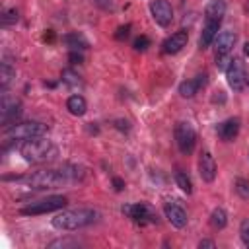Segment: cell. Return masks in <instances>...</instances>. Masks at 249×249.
I'll use <instances>...</instances> for the list:
<instances>
[{
  "label": "cell",
  "mask_w": 249,
  "mask_h": 249,
  "mask_svg": "<svg viewBox=\"0 0 249 249\" xmlns=\"http://www.w3.org/2000/svg\"><path fill=\"white\" fill-rule=\"evenodd\" d=\"M99 218V212L93 208H70L62 210L53 218V228L62 231H76L89 224H93Z\"/></svg>",
  "instance_id": "cell-1"
},
{
  "label": "cell",
  "mask_w": 249,
  "mask_h": 249,
  "mask_svg": "<svg viewBox=\"0 0 249 249\" xmlns=\"http://www.w3.org/2000/svg\"><path fill=\"white\" fill-rule=\"evenodd\" d=\"M19 154L27 163H45L58 156V148L51 140L37 136V138L25 140L19 148Z\"/></svg>",
  "instance_id": "cell-2"
},
{
  "label": "cell",
  "mask_w": 249,
  "mask_h": 249,
  "mask_svg": "<svg viewBox=\"0 0 249 249\" xmlns=\"http://www.w3.org/2000/svg\"><path fill=\"white\" fill-rule=\"evenodd\" d=\"M47 134V124L39 123V121H25V123H14L10 126H6L4 130V138L6 140H31L37 136H45Z\"/></svg>",
  "instance_id": "cell-3"
},
{
  "label": "cell",
  "mask_w": 249,
  "mask_h": 249,
  "mask_svg": "<svg viewBox=\"0 0 249 249\" xmlns=\"http://www.w3.org/2000/svg\"><path fill=\"white\" fill-rule=\"evenodd\" d=\"M25 181L31 189H37V191L56 189V187H62L64 183H68L62 169H41V171H35L31 175H27Z\"/></svg>",
  "instance_id": "cell-4"
},
{
  "label": "cell",
  "mask_w": 249,
  "mask_h": 249,
  "mask_svg": "<svg viewBox=\"0 0 249 249\" xmlns=\"http://www.w3.org/2000/svg\"><path fill=\"white\" fill-rule=\"evenodd\" d=\"M66 202H68V198H66L64 195H53V196H47V198L29 202L27 206L19 208V214H21V216H39V214H47V212L60 210V208L66 206Z\"/></svg>",
  "instance_id": "cell-5"
},
{
  "label": "cell",
  "mask_w": 249,
  "mask_h": 249,
  "mask_svg": "<svg viewBox=\"0 0 249 249\" xmlns=\"http://www.w3.org/2000/svg\"><path fill=\"white\" fill-rule=\"evenodd\" d=\"M173 136H175V142H177V148L181 154H185V156L193 154L195 144H196V132L189 123L179 121L173 128Z\"/></svg>",
  "instance_id": "cell-6"
},
{
  "label": "cell",
  "mask_w": 249,
  "mask_h": 249,
  "mask_svg": "<svg viewBox=\"0 0 249 249\" xmlns=\"http://www.w3.org/2000/svg\"><path fill=\"white\" fill-rule=\"evenodd\" d=\"M226 78H228V86L233 91H241L247 86V72H245V64L241 58H231L228 68H226Z\"/></svg>",
  "instance_id": "cell-7"
},
{
  "label": "cell",
  "mask_w": 249,
  "mask_h": 249,
  "mask_svg": "<svg viewBox=\"0 0 249 249\" xmlns=\"http://www.w3.org/2000/svg\"><path fill=\"white\" fill-rule=\"evenodd\" d=\"M123 214L138 224H146V222H158V214L152 210L150 204L146 202H136V204H124L123 208Z\"/></svg>",
  "instance_id": "cell-8"
},
{
  "label": "cell",
  "mask_w": 249,
  "mask_h": 249,
  "mask_svg": "<svg viewBox=\"0 0 249 249\" xmlns=\"http://www.w3.org/2000/svg\"><path fill=\"white\" fill-rule=\"evenodd\" d=\"M21 115V103L16 97H10L6 91H2V101H0V121L4 126H10L16 123V119Z\"/></svg>",
  "instance_id": "cell-9"
},
{
  "label": "cell",
  "mask_w": 249,
  "mask_h": 249,
  "mask_svg": "<svg viewBox=\"0 0 249 249\" xmlns=\"http://www.w3.org/2000/svg\"><path fill=\"white\" fill-rule=\"evenodd\" d=\"M150 14H152V19L161 27H167L173 21V8L167 0H152Z\"/></svg>",
  "instance_id": "cell-10"
},
{
  "label": "cell",
  "mask_w": 249,
  "mask_h": 249,
  "mask_svg": "<svg viewBox=\"0 0 249 249\" xmlns=\"http://www.w3.org/2000/svg\"><path fill=\"white\" fill-rule=\"evenodd\" d=\"M163 212H165V218L169 220V224L173 228L181 230V228L187 226V212L177 200H165L163 202Z\"/></svg>",
  "instance_id": "cell-11"
},
{
  "label": "cell",
  "mask_w": 249,
  "mask_h": 249,
  "mask_svg": "<svg viewBox=\"0 0 249 249\" xmlns=\"http://www.w3.org/2000/svg\"><path fill=\"white\" fill-rule=\"evenodd\" d=\"M216 173H218L216 160L208 150H204L200 154V158H198V175H200V179L204 183H212L216 179Z\"/></svg>",
  "instance_id": "cell-12"
},
{
  "label": "cell",
  "mask_w": 249,
  "mask_h": 249,
  "mask_svg": "<svg viewBox=\"0 0 249 249\" xmlns=\"http://www.w3.org/2000/svg\"><path fill=\"white\" fill-rule=\"evenodd\" d=\"M206 82H208V74H206V72L196 74V78L183 80V82L179 84V95H181V97L191 99V97H195V95L198 93V89H200V88H204V86H206Z\"/></svg>",
  "instance_id": "cell-13"
},
{
  "label": "cell",
  "mask_w": 249,
  "mask_h": 249,
  "mask_svg": "<svg viewBox=\"0 0 249 249\" xmlns=\"http://www.w3.org/2000/svg\"><path fill=\"white\" fill-rule=\"evenodd\" d=\"M187 41H189V33L187 31H175L161 43V51L165 54H177L187 47Z\"/></svg>",
  "instance_id": "cell-14"
},
{
  "label": "cell",
  "mask_w": 249,
  "mask_h": 249,
  "mask_svg": "<svg viewBox=\"0 0 249 249\" xmlns=\"http://www.w3.org/2000/svg\"><path fill=\"white\" fill-rule=\"evenodd\" d=\"M239 126H241L239 119H237V117H230V119L222 121V123L216 126V134H218V138H220L222 142H231V140L239 134Z\"/></svg>",
  "instance_id": "cell-15"
},
{
  "label": "cell",
  "mask_w": 249,
  "mask_h": 249,
  "mask_svg": "<svg viewBox=\"0 0 249 249\" xmlns=\"http://www.w3.org/2000/svg\"><path fill=\"white\" fill-rule=\"evenodd\" d=\"M235 41H237V35H235L233 31H230V29H224V31H220V33L216 35V39H214L216 56H222V54H230V53H231V49H233V45H235Z\"/></svg>",
  "instance_id": "cell-16"
},
{
  "label": "cell",
  "mask_w": 249,
  "mask_h": 249,
  "mask_svg": "<svg viewBox=\"0 0 249 249\" xmlns=\"http://www.w3.org/2000/svg\"><path fill=\"white\" fill-rule=\"evenodd\" d=\"M220 23L222 21L204 19V25H202V31H200V37H198V47L200 49H208L214 43V39H216V35L220 31Z\"/></svg>",
  "instance_id": "cell-17"
},
{
  "label": "cell",
  "mask_w": 249,
  "mask_h": 249,
  "mask_svg": "<svg viewBox=\"0 0 249 249\" xmlns=\"http://www.w3.org/2000/svg\"><path fill=\"white\" fill-rule=\"evenodd\" d=\"M224 14H226V2L224 0H210L204 8V19L222 21Z\"/></svg>",
  "instance_id": "cell-18"
},
{
  "label": "cell",
  "mask_w": 249,
  "mask_h": 249,
  "mask_svg": "<svg viewBox=\"0 0 249 249\" xmlns=\"http://www.w3.org/2000/svg\"><path fill=\"white\" fill-rule=\"evenodd\" d=\"M66 109H68L70 115L82 117V115L88 111V103H86V99H84L80 93H74V95H70V97L66 99Z\"/></svg>",
  "instance_id": "cell-19"
},
{
  "label": "cell",
  "mask_w": 249,
  "mask_h": 249,
  "mask_svg": "<svg viewBox=\"0 0 249 249\" xmlns=\"http://www.w3.org/2000/svg\"><path fill=\"white\" fill-rule=\"evenodd\" d=\"M62 43H64L66 47H70V51H84V49L89 47L88 39H86L82 33H76V31L62 35Z\"/></svg>",
  "instance_id": "cell-20"
},
{
  "label": "cell",
  "mask_w": 249,
  "mask_h": 249,
  "mask_svg": "<svg viewBox=\"0 0 249 249\" xmlns=\"http://www.w3.org/2000/svg\"><path fill=\"white\" fill-rule=\"evenodd\" d=\"M80 245H82V241L76 237H58V239H53L47 247L49 249H76Z\"/></svg>",
  "instance_id": "cell-21"
},
{
  "label": "cell",
  "mask_w": 249,
  "mask_h": 249,
  "mask_svg": "<svg viewBox=\"0 0 249 249\" xmlns=\"http://www.w3.org/2000/svg\"><path fill=\"white\" fill-rule=\"evenodd\" d=\"M175 183H177V187H179L183 193H187V195L193 193V181H191V177L187 175V171L175 169Z\"/></svg>",
  "instance_id": "cell-22"
},
{
  "label": "cell",
  "mask_w": 249,
  "mask_h": 249,
  "mask_svg": "<svg viewBox=\"0 0 249 249\" xmlns=\"http://www.w3.org/2000/svg\"><path fill=\"white\" fill-rule=\"evenodd\" d=\"M210 224H212V228H216V230H224L226 228V224H228V214H226V210L224 208H214L212 212H210Z\"/></svg>",
  "instance_id": "cell-23"
},
{
  "label": "cell",
  "mask_w": 249,
  "mask_h": 249,
  "mask_svg": "<svg viewBox=\"0 0 249 249\" xmlns=\"http://www.w3.org/2000/svg\"><path fill=\"white\" fill-rule=\"evenodd\" d=\"M60 80H62V84H66L68 88H72V89H76V88H82V78L74 72V70H70V68H66V70H62V74H60Z\"/></svg>",
  "instance_id": "cell-24"
},
{
  "label": "cell",
  "mask_w": 249,
  "mask_h": 249,
  "mask_svg": "<svg viewBox=\"0 0 249 249\" xmlns=\"http://www.w3.org/2000/svg\"><path fill=\"white\" fill-rule=\"evenodd\" d=\"M14 78H16V70L8 62H2V66H0V86H2V89H6Z\"/></svg>",
  "instance_id": "cell-25"
},
{
  "label": "cell",
  "mask_w": 249,
  "mask_h": 249,
  "mask_svg": "<svg viewBox=\"0 0 249 249\" xmlns=\"http://www.w3.org/2000/svg\"><path fill=\"white\" fill-rule=\"evenodd\" d=\"M62 173L66 175L68 181H82L84 179V167H80V165H64Z\"/></svg>",
  "instance_id": "cell-26"
},
{
  "label": "cell",
  "mask_w": 249,
  "mask_h": 249,
  "mask_svg": "<svg viewBox=\"0 0 249 249\" xmlns=\"http://www.w3.org/2000/svg\"><path fill=\"white\" fill-rule=\"evenodd\" d=\"M233 189H235V193H237L243 200H249V181H247V179L237 177V179L233 181Z\"/></svg>",
  "instance_id": "cell-27"
},
{
  "label": "cell",
  "mask_w": 249,
  "mask_h": 249,
  "mask_svg": "<svg viewBox=\"0 0 249 249\" xmlns=\"http://www.w3.org/2000/svg\"><path fill=\"white\" fill-rule=\"evenodd\" d=\"M16 21H18V10L16 8L4 10V14H2V25H12Z\"/></svg>",
  "instance_id": "cell-28"
},
{
  "label": "cell",
  "mask_w": 249,
  "mask_h": 249,
  "mask_svg": "<svg viewBox=\"0 0 249 249\" xmlns=\"http://www.w3.org/2000/svg\"><path fill=\"white\" fill-rule=\"evenodd\" d=\"M239 237L243 241L245 247H249V220H243L239 226Z\"/></svg>",
  "instance_id": "cell-29"
},
{
  "label": "cell",
  "mask_w": 249,
  "mask_h": 249,
  "mask_svg": "<svg viewBox=\"0 0 249 249\" xmlns=\"http://www.w3.org/2000/svg\"><path fill=\"white\" fill-rule=\"evenodd\" d=\"M150 47V39L146 35H140L134 39V51H146Z\"/></svg>",
  "instance_id": "cell-30"
},
{
  "label": "cell",
  "mask_w": 249,
  "mask_h": 249,
  "mask_svg": "<svg viewBox=\"0 0 249 249\" xmlns=\"http://www.w3.org/2000/svg\"><path fill=\"white\" fill-rule=\"evenodd\" d=\"M128 33H130V23H126V25H121V27L117 29L115 37H117L119 41H123V39H126V37H128Z\"/></svg>",
  "instance_id": "cell-31"
},
{
  "label": "cell",
  "mask_w": 249,
  "mask_h": 249,
  "mask_svg": "<svg viewBox=\"0 0 249 249\" xmlns=\"http://www.w3.org/2000/svg\"><path fill=\"white\" fill-rule=\"evenodd\" d=\"M68 60H70V64H82L84 62V54L78 53V51H70L68 53Z\"/></svg>",
  "instance_id": "cell-32"
},
{
  "label": "cell",
  "mask_w": 249,
  "mask_h": 249,
  "mask_svg": "<svg viewBox=\"0 0 249 249\" xmlns=\"http://www.w3.org/2000/svg\"><path fill=\"white\" fill-rule=\"evenodd\" d=\"M230 54H222V56H216V66H218V70H226L228 68V64H230Z\"/></svg>",
  "instance_id": "cell-33"
},
{
  "label": "cell",
  "mask_w": 249,
  "mask_h": 249,
  "mask_svg": "<svg viewBox=\"0 0 249 249\" xmlns=\"http://www.w3.org/2000/svg\"><path fill=\"white\" fill-rule=\"evenodd\" d=\"M198 247H200V249H214L216 243H214L212 239H200V241H198Z\"/></svg>",
  "instance_id": "cell-34"
},
{
  "label": "cell",
  "mask_w": 249,
  "mask_h": 249,
  "mask_svg": "<svg viewBox=\"0 0 249 249\" xmlns=\"http://www.w3.org/2000/svg\"><path fill=\"white\" fill-rule=\"evenodd\" d=\"M113 187H115V191H123L124 189V181L121 177H113Z\"/></svg>",
  "instance_id": "cell-35"
},
{
  "label": "cell",
  "mask_w": 249,
  "mask_h": 249,
  "mask_svg": "<svg viewBox=\"0 0 249 249\" xmlns=\"http://www.w3.org/2000/svg\"><path fill=\"white\" fill-rule=\"evenodd\" d=\"M95 4L101 6L103 10H111V8H113V2H111V0H95Z\"/></svg>",
  "instance_id": "cell-36"
},
{
  "label": "cell",
  "mask_w": 249,
  "mask_h": 249,
  "mask_svg": "<svg viewBox=\"0 0 249 249\" xmlns=\"http://www.w3.org/2000/svg\"><path fill=\"white\" fill-rule=\"evenodd\" d=\"M216 93H218V95H214V97H212V101H214V103H216V101L224 103V101H226V97H224V91H216Z\"/></svg>",
  "instance_id": "cell-37"
},
{
  "label": "cell",
  "mask_w": 249,
  "mask_h": 249,
  "mask_svg": "<svg viewBox=\"0 0 249 249\" xmlns=\"http://www.w3.org/2000/svg\"><path fill=\"white\" fill-rule=\"evenodd\" d=\"M117 128H121V130H128L130 126H128L126 121H117Z\"/></svg>",
  "instance_id": "cell-38"
},
{
  "label": "cell",
  "mask_w": 249,
  "mask_h": 249,
  "mask_svg": "<svg viewBox=\"0 0 249 249\" xmlns=\"http://www.w3.org/2000/svg\"><path fill=\"white\" fill-rule=\"evenodd\" d=\"M243 54H245V56H249V43H245V45H243Z\"/></svg>",
  "instance_id": "cell-39"
},
{
  "label": "cell",
  "mask_w": 249,
  "mask_h": 249,
  "mask_svg": "<svg viewBox=\"0 0 249 249\" xmlns=\"http://www.w3.org/2000/svg\"><path fill=\"white\" fill-rule=\"evenodd\" d=\"M247 84H249V76H247Z\"/></svg>",
  "instance_id": "cell-40"
}]
</instances>
